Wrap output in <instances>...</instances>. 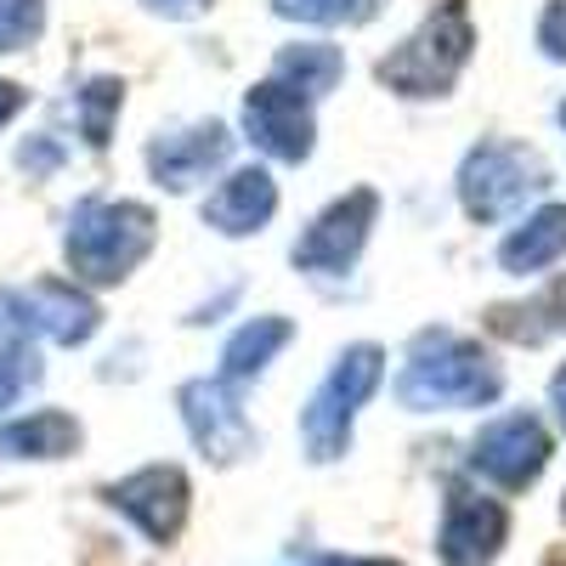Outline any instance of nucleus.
Returning a JSON list of instances; mask_svg holds the SVG:
<instances>
[{
  "instance_id": "nucleus-13",
  "label": "nucleus",
  "mask_w": 566,
  "mask_h": 566,
  "mask_svg": "<svg viewBox=\"0 0 566 566\" xmlns=\"http://www.w3.org/2000/svg\"><path fill=\"white\" fill-rule=\"evenodd\" d=\"M227 148H232L227 125L205 119V125H187V130L154 136V142H148V170H154L159 187H170V193H187V187L205 181L216 165H227Z\"/></svg>"
},
{
  "instance_id": "nucleus-26",
  "label": "nucleus",
  "mask_w": 566,
  "mask_h": 566,
  "mask_svg": "<svg viewBox=\"0 0 566 566\" xmlns=\"http://www.w3.org/2000/svg\"><path fill=\"white\" fill-rule=\"evenodd\" d=\"M23 108V85H12V80H0V130H7V119Z\"/></svg>"
},
{
  "instance_id": "nucleus-6",
  "label": "nucleus",
  "mask_w": 566,
  "mask_h": 566,
  "mask_svg": "<svg viewBox=\"0 0 566 566\" xmlns=\"http://www.w3.org/2000/svg\"><path fill=\"white\" fill-rule=\"evenodd\" d=\"M544 464H549V431L533 413H504L470 442V470L504 493L533 488L544 476Z\"/></svg>"
},
{
  "instance_id": "nucleus-20",
  "label": "nucleus",
  "mask_w": 566,
  "mask_h": 566,
  "mask_svg": "<svg viewBox=\"0 0 566 566\" xmlns=\"http://www.w3.org/2000/svg\"><path fill=\"white\" fill-rule=\"evenodd\" d=\"M119 103H125V85L119 80H91L80 91V130L91 148H108V130L119 119Z\"/></svg>"
},
{
  "instance_id": "nucleus-16",
  "label": "nucleus",
  "mask_w": 566,
  "mask_h": 566,
  "mask_svg": "<svg viewBox=\"0 0 566 566\" xmlns=\"http://www.w3.org/2000/svg\"><path fill=\"white\" fill-rule=\"evenodd\" d=\"M74 448H80V424L57 408H40V413L0 424V453L7 459H69Z\"/></svg>"
},
{
  "instance_id": "nucleus-8",
  "label": "nucleus",
  "mask_w": 566,
  "mask_h": 566,
  "mask_svg": "<svg viewBox=\"0 0 566 566\" xmlns=\"http://www.w3.org/2000/svg\"><path fill=\"white\" fill-rule=\"evenodd\" d=\"M176 402H181V419H187V431H193V442L205 448V459L232 464L255 448V424L239 408L227 380H187L176 391Z\"/></svg>"
},
{
  "instance_id": "nucleus-14",
  "label": "nucleus",
  "mask_w": 566,
  "mask_h": 566,
  "mask_svg": "<svg viewBox=\"0 0 566 566\" xmlns=\"http://www.w3.org/2000/svg\"><path fill=\"white\" fill-rule=\"evenodd\" d=\"M277 210V181L266 170H232L216 193L205 199V227H216L221 239H244V232H261Z\"/></svg>"
},
{
  "instance_id": "nucleus-29",
  "label": "nucleus",
  "mask_w": 566,
  "mask_h": 566,
  "mask_svg": "<svg viewBox=\"0 0 566 566\" xmlns=\"http://www.w3.org/2000/svg\"><path fill=\"white\" fill-rule=\"evenodd\" d=\"M560 125H566V103H560Z\"/></svg>"
},
{
  "instance_id": "nucleus-15",
  "label": "nucleus",
  "mask_w": 566,
  "mask_h": 566,
  "mask_svg": "<svg viewBox=\"0 0 566 566\" xmlns=\"http://www.w3.org/2000/svg\"><path fill=\"white\" fill-rule=\"evenodd\" d=\"M560 255H566V205L533 210V216L499 244V266L515 272V277H533V272L555 266Z\"/></svg>"
},
{
  "instance_id": "nucleus-30",
  "label": "nucleus",
  "mask_w": 566,
  "mask_h": 566,
  "mask_svg": "<svg viewBox=\"0 0 566 566\" xmlns=\"http://www.w3.org/2000/svg\"><path fill=\"white\" fill-rule=\"evenodd\" d=\"M560 515H566V504H560Z\"/></svg>"
},
{
  "instance_id": "nucleus-18",
  "label": "nucleus",
  "mask_w": 566,
  "mask_h": 566,
  "mask_svg": "<svg viewBox=\"0 0 566 566\" xmlns=\"http://www.w3.org/2000/svg\"><path fill=\"white\" fill-rule=\"evenodd\" d=\"M290 317H250L239 335L227 340V352H221V380L227 386H239V380H255V374H266V363L290 346Z\"/></svg>"
},
{
  "instance_id": "nucleus-4",
  "label": "nucleus",
  "mask_w": 566,
  "mask_h": 566,
  "mask_svg": "<svg viewBox=\"0 0 566 566\" xmlns=\"http://www.w3.org/2000/svg\"><path fill=\"white\" fill-rule=\"evenodd\" d=\"M470 45H476V29H470L459 0H448L442 12H431L380 63V80L397 91V97H442V91L459 80V69L470 63Z\"/></svg>"
},
{
  "instance_id": "nucleus-12",
  "label": "nucleus",
  "mask_w": 566,
  "mask_h": 566,
  "mask_svg": "<svg viewBox=\"0 0 566 566\" xmlns=\"http://www.w3.org/2000/svg\"><path fill=\"white\" fill-rule=\"evenodd\" d=\"M12 306L29 323V335H45L57 346H80V340L97 335V301H91L80 283L40 277L29 290H12Z\"/></svg>"
},
{
  "instance_id": "nucleus-7",
  "label": "nucleus",
  "mask_w": 566,
  "mask_h": 566,
  "mask_svg": "<svg viewBox=\"0 0 566 566\" xmlns=\"http://www.w3.org/2000/svg\"><path fill=\"white\" fill-rule=\"evenodd\" d=\"M374 216H380V199H374V187H357V193H346V199H335L328 205L301 239H295V266L301 272H346L357 255H363V244H368V227H374Z\"/></svg>"
},
{
  "instance_id": "nucleus-22",
  "label": "nucleus",
  "mask_w": 566,
  "mask_h": 566,
  "mask_svg": "<svg viewBox=\"0 0 566 566\" xmlns=\"http://www.w3.org/2000/svg\"><path fill=\"white\" fill-rule=\"evenodd\" d=\"M272 7L301 23H357V18H368L374 0H272Z\"/></svg>"
},
{
  "instance_id": "nucleus-25",
  "label": "nucleus",
  "mask_w": 566,
  "mask_h": 566,
  "mask_svg": "<svg viewBox=\"0 0 566 566\" xmlns=\"http://www.w3.org/2000/svg\"><path fill=\"white\" fill-rule=\"evenodd\" d=\"M142 7L159 18H199V12H210V0H142Z\"/></svg>"
},
{
  "instance_id": "nucleus-27",
  "label": "nucleus",
  "mask_w": 566,
  "mask_h": 566,
  "mask_svg": "<svg viewBox=\"0 0 566 566\" xmlns=\"http://www.w3.org/2000/svg\"><path fill=\"white\" fill-rule=\"evenodd\" d=\"M317 566H402V560H368V555H323Z\"/></svg>"
},
{
  "instance_id": "nucleus-19",
  "label": "nucleus",
  "mask_w": 566,
  "mask_h": 566,
  "mask_svg": "<svg viewBox=\"0 0 566 566\" xmlns=\"http://www.w3.org/2000/svg\"><path fill=\"white\" fill-rule=\"evenodd\" d=\"M34 380H40L34 335H29V323L12 306V290H0V408H12Z\"/></svg>"
},
{
  "instance_id": "nucleus-21",
  "label": "nucleus",
  "mask_w": 566,
  "mask_h": 566,
  "mask_svg": "<svg viewBox=\"0 0 566 566\" xmlns=\"http://www.w3.org/2000/svg\"><path fill=\"white\" fill-rule=\"evenodd\" d=\"M45 29V0H0V52H23Z\"/></svg>"
},
{
  "instance_id": "nucleus-2",
  "label": "nucleus",
  "mask_w": 566,
  "mask_h": 566,
  "mask_svg": "<svg viewBox=\"0 0 566 566\" xmlns=\"http://www.w3.org/2000/svg\"><path fill=\"white\" fill-rule=\"evenodd\" d=\"M154 250V210L130 199H85L69 216L63 255L80 283H119Z\"/></svg>"
},
{
  "instance_id": "nucleus-17",
  "label": "nucleus",
  "mask_w": 566,
  "mask_h": 566,
  "mask_svg": "<svg viewBox=\"0 0 566 566\" xmlns=\"http://www.w3.org/2000/svg\"><path fill=\"white\" fill-rule=\"evenodd\" d=\"M272 69H277V74H272L277 85L301 91V97L312 103V97H328V91L340 85L346 57H340V45H328V40H301V45H283Z\"/></svg>"
},
{
  "instance_id": "nucleus-10",
  "label": "nucleus",
  "mask_w": 566,
  "mask_h": 566,
  "mask_svg": "<svg viewBox=\"0 0 566 566\" xmlns=\"http://www.w3.org/2000/svg\"><path fill=\"white\" fill-rule=\"evenodd\" d=\"M510 538V515L499 499L476 493V488H453L442 504V527H437V549L448 566H488Z\"/></svg>"
},
{
  "instance_id": "nucleus-11",
  "label": "nucleus",
  "mask_w": 566,
  "mask_h": 566,
  "mask_svg": "<svg viewBox=\"0 0 566 566\" xmlns=\"http://www.w3.org/2000/svg\"><path fill=\"white\" fill-rule=\"evenodd\" d=\"M108 504L125 515V522H136L154 544H170L187 522V476L176 464H148V470H136V476L114 482Z\"/></svg>"
},
{
  "instance_id": "nucleus-1",
  "label": "nucleus",
  "mask_w": 566,
  "mask_h": 566,
  "mask_svg": "<svg viewBox=\"0 0 566 566\" xmlns=\"http://www.w3.org/2000/svg\"><path fill=\"white\" fill-rule=\"evenodd\" d=\"M504 391L499 363L476 346L453 335V328H431L419 335L402 374H397V397L413 413H437V408H488Z\"/></svg>"
},
{
  "instance_id": "nucleus-23",
  "label": "nucleus",
  "mask_w": 566,
  "mask_h": 566,
  "mask_svg": "<svg viewBox=\"0 0 566 566\" xmlns=\"http://www.w3.org/2000/svg\"><path fill=\"white\" fill-rule=\"evenodd\" d=\"M538 45H544V57L566 63V0H549L544 18H538Z\"/></svg>"
},
{
  "instance_id": "nucleus-9",
  "label": "nucleus",
  "mask_w": 566,
  "mask_h": 566,
  "mask_svg": "<svg viewBox=\"0 0 566 566\" xmlns=\"http://www.w3.org/2000/svg\"><path fill=\"white\" fill-rule=\"evenodd\" d=\"M244 130H250V142L261 154H272L283 165H301V159H312L317 119H312V103L301 97V91L266 80L244 97Z\"/></svg>"
},
{
  "instance_id": "nucleus-28",
  "label": "nucleus",
  "mask_w": 566,
  "mask_h": 566,
  "mask_svg": "<svg viewBox=\"0 0 566 566\" xmlns=\"http://www.w3.org/2000/svg\"><path fill=\"white\" fill-rule=\"evenodd\" d=\"M549 402H555V419H560V431H566V368L549 380Z\"/></svg>"
},
{
  "instance_id": "nucleus-24",
  "label": "nucleus",
  "mask_w": 566,
  "mask_h": 566,
  "mask_svg": "<svg viewBox=\"0 0 566 566\" xmlns=\"http://www.w3.org/2000/svg\"><path fill=\"white\" fill-rule=\"evenodd\" d=\"M23 170H52V165H63V148L57 142H45V136H34V142H23Z\"/></svg>"
},
{
  "instance_id": "nucleus-3",
  "label": "nucleus",
  "mask_w": 566,
  "mask_h": 566,
  "mask_svg": "<svg viewBox=\"0 0 566 566\" xmlns=\"http://www.w3.org/2000/svg\"><path fill=\"white\" fill-rule=\"evenodd\" d=\"M386 374V352L380 346H346L335 357V368L323 374V386L312 391L306 413H301V442H306V459L328 464L352 448V424H357V408L374 397Z\"/></svg>"
},
{
  "instance_id": "nucleus-5",
  "label": "nucleus",
  "mask_w": 566,
  "mask_h": 566,
  "mask_svg": "<svg viewBox=\"0 0 566 566\" xmlns=\"http://www.w3.org/2000/svg\"><path fill=\"white\" fill-rule=\"evenodd\" d=\"M549 187V165L522 142H482L459 165V199L470 221H504Z\"/></svg>"
}]
</instances>
